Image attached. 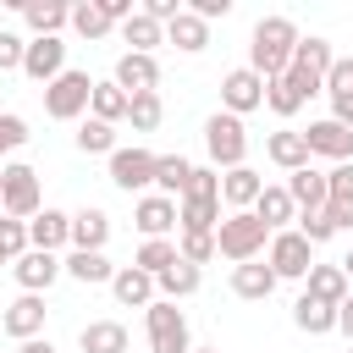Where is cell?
Segmentation results:
<instances>
[{"mask_svg": "<svg viewBox=\"0 0 353 353\" xmlns=\"http://www.w3.org/2000/svg\"><path fill=\"white\" fill-rule=\"evenodd\" d=\"M232 292L237 298H270L276 292V270L270 265H259V259H248V265H232Z\"/></svg>", "mask_w": 353, "mask_h": 353, "instance_id": "obj_28", "label": "cell"}, {"mask_svg": "<svg viewBox=\"0 0 353 353\" xmlns=\"http://www.w3.org/2000/svg\"><path fill=\"white\" fill-rule=\"evenodd\" d=\"M77 149H83V154H116V127H105V121L88 116V121L77 127Z\"/></svg>", "mask_w": 353, "mask_h": 353, "instance_id": "obj_41", "label": "cell"}, {"mask_svg": "<svg viewBox=\"0 0 353 353\" xmlns=\"http://www.w3.org/2000/svg\"><path fill=\"white\" fill-rule=\"evenodd\" d=\"M39 210H44L39 171H33V165H22V160L0 165V215H11V221H33Z\"/></svg>", "mask_w": 353, "mask_h": 353, "instance_id": "obj_4", "label": "cell"}, {"mask_svg": "<svg viewBox=\"0 0 353 353\" xmlns=\"http://www.w3.org/2000/svg\"><path fill=\"white\" fill-rule=\"evenodd\" d=\"M88 94H94V77L77 72V66H66L55 83H44V116L50 121H77L88 110Z\"/></svg>", "mask_w": 353, "mask_h": 353, "instance_id": "obj_5", "label": "cell"}, {"mask_svg": "<svg viewBox=\"0 0 353 353\" xmlns=\"http://www.w3.org/2000/svg\"><path fill=\"white\" fill-rule=\"evenodd\" d=\"M303 281H309L303 292H309V298H320V303H331V309L347 298V276H342V265H314Z\"/></svg>", "mask_w": 353, "mask_h": 353, "instance_id": "obj_35", "label": "cell"}, {"mask_svg": "<svg viewBox=\"0 0 353 353\" xmlns=\"http://www.w3.org/2000/svg\"><path fill=\"white\" fill-rule=\"evenodd\" d=\"M22 254H28V221L0 215V265H17Z\"/></svg>", "mask_w": 353, "mask_h": 353, "instance_id": "obj_42", "label": "cell"}, {"mask_svg": "<svg viewBox=\"0 0 353 353\" xmlns=\"http://www.w3.org/2000/svg\"><path fill=\"white\" fill-rule=\"evenodd\" d=\"M336 331H342V336H347V347H353V292L336 303Z\"/></svg>", "mask_w": 353, "mask_h": 353, "instance_id": "obj_48", "label": "cell"}, {"mask_svg": "<svg viewBox=\"0 0 353 353\" xmlns=\"http://www.w3.org/2000/svg\"><path fill=\"white\" fill-rule=\"evenodd\" d=\"M105 243H110V215H105L99 204H83V210L72 215V248L105 254Z\"/></svg>", "mask_w": 353, "mask_h": 353, "instance_id": "obj_19", "label": "cell"}, {"mask_svg": "<svg viewBox=\"0 0 353 353\" xmlns=\"http://www.w3.org/2000/svg\"><path fill=\"white\" fill-rule=\"evenodd\" d=\"M188 11H193L199 22H215V17H226V11H232V0H193Z\"/></svg>", "mask_w": 353, "mask_h": 353, "instance_id": "obj_47", "label": "cell"}, {"mask_svg": "<svg viewBox=\"0 0 353 353\" xmlns=\"http://www.w3.org/2000/svg\"><path fill=\"white\" fill-rule=\"evenodd\" d=\"M22 72H28L33 83H55V77L66 72V44H61V39H28Z\"/></svg>", "mask_w": 353, "mask_h": 353, "instance_id": "obj_15", "label": "cell"}, {"mask_svg": "<svg viewBox=\"0 0 353 353\" xmlns=\"http://www.w3.org/2000/svg\"><path fill=\"white\" fill-rule=\"evenodd\" d=\"M265 265L276 270V281H303V276L314 270V248L287 226V232H270V243H265Z\"/></svg>", "mask_w": 353, "mask_h": 353, "instance_id": "obj_8", "label": "cell"}, {"mask_svg": "<svg viewBox=\"0 0 353 353\" xmlns=\"http://www.w3.org/2000/svg\"><path fill=\"white\" fill-rule=\"evenodd\" d=\"M188 353H221V347H188Z\"/></svg>", "mask_w": 353, "mask_h": 353, "instance_id": "obj_51", "label": "cell"}, {"mask_svg": "<svg viewBox=\"0 0 353 353\" xmlns=\"http://www.w3.org/2000/svg\"><path fill=\"white\" fill-rule=\"evenodd\" d=\"M72 28H77L83 39H105V33H110V17H105L99 0H83V6H72Z\"/></svg>", "mask_w": 353, "mask_h": 353, "instance_id": "obj_40", "label": "cell"}, {"mask_svg": "<svg viewBox=\"0 0 353 353\" xmlns=\"http://www.w3.org/2000/svg\"><path fill=\"white\" fill-rule=\"evenodd\" d=\"M287 199H292V210H298V215L325 210V171H314V165L292 171V176H287Z\"/></svg>", "mask_w": 353, "mask_h": 353, "instance_id": "obj_22", "label": "cell"}, {"mask_svg": "<svg viewBox=\"0 0 353 353\" xmlns=\"http://www.w3.org/2000/svg\"><path fill=\"white\" fill-rule=\"evenodd\" d=\"M110 292H116V303H127V309H149L160 292H154V276H143L138 265H121L116 276H110Z\"/></svg>", "mask_w": 353, "mask_h": 353, "instance_id": "obj_24", "label": "cell"}, {"mask_svg": "<svg viewBox=\"0 0 353 353\" xmlns=\"http://www.w3.org/2000/svg\"><path fill=\"white\" fill-rule=\"evenodd\" d=\"M127 121H132V132H154V127L165 121L160 94H132V99H127Z\"/></svg>", "mask_w": 353, "mask_h": 353, "instance_id": "obj_39", "label": "cell"}, {"mask_svg": "<svg viewBox=\"0 0 353 353\" xmlns=\"http://www.w3.org/2000/svg\"><path fill=\"white\" fill-rule=\"evenodd\" d=\"M221 105H226V116H248V110H259L265 105V77L259 72H248V66H232L226 77H221Z\"/></svg>", "mask_w": 353, "mask_h": 353, "instance_id": "obj_9", "label": "cell"}, {"mask_svg": "<svg viewBox=\"0 0 353 353\" xmlns=\"http://www.w3.org/2000/svg\"><path fill=\"white\" fill-rule=\"evenodd\" d=\"M176 259L210 265V259H215V232H182V237H176Z\"/></svg>", "mask_w": 353, "mask_h": 353, "instance_id": "obj_44", "label": "cell"}, {"mask_svg": "<svg viewBox=\"0 0 353 353\" xmlns=\"http://www.w3.org/2000/svg\"><path fill=\"white\" fill-rule=\"evenodd\" d=\"M336 265H342V276H347V281H353V254H347V259H336Z\"/></svg>", "mask_w": 353, "mask_h": 353, "instance_id": "obj_50", "label": "cell"}, {"mask_svg": "<svg viewBox=\"0 0 353 353\" xmlns=\"http://www.w3.org/2000/svg\"><path fill=\"white\" fill-rule=\"evenodd\" d=\"M61 270H66L72 281H83V287H110V276H116V265H110L105 254H83V248H72V254L61 259Z\"/></svg>", "mask_w": 353, "mask_h": 353, "instance_id": "obj_26", "label": "cell"}, {"mask_svg": "<svg viewBox=\"0 0 353 353\" xmlns=\"http://www.w3.org/2000/svg\"><path fill=\"white\" fill-rule=\"evenodd\" d=\"M259 188H265V176H259L254 165H232V171L221 176V199H226L232 210H254Z\"/></svg>", "mask_w": 353, "mask_h": 353, "instance_id": "obj_25", "label": "cell"}, {"mask_svg": "<svg viewBox=\"0 0 353 353\" xmlns=\"http://www.w3.org/2000/svg\"><path fill=\"white\" fill-rule=\"evenodd\" d=\"M176 226H182V232H215V226H221V199H210V193H182V199H176Z\"/></svg>", "mask_w": 353, "mask_h": 353, "instance_id": "obj_23", "label": "cell"}, {"mask_svg": "<svg viewBox=\"0 0 353 353\" xmlns=\"http://www.w3.org/2000/svg\"><path fill=\"white\" fill-rule=\"evenodd\" d=\"M292 50H298L292 17H259L254 22V39H248V72H259L270 83V77H281L292 66Z\"/></svg>", "mask_w": 353, "mask_h": 353, "instance_id": "obj_1", "label": "cell"}, {"mask_svg": "<svg viewBox=\"0 0 353 353\" xmlns=\"http://www.w3.org/2000/svg\"><path fill=\"white\" fill-rule=\"evenodd\" d=\"M254 215L270 226V232H287V221H298V210H292V199H287V188H259V199H254Z\"/></svg>", "mask_w": 353, "mask_h": 353, "instance_id": "obj_31", "label": "cell"}, {"mask_svg": "<svg viewBox=\"0 0 353 353\" xmlns=\"http://www.w3.org/2000/svg\"><path fill=\"white\" fill-rule=\"evenodd\" d=\"M77 342H83V353H127V325L121 320H88L77 331Z\"/></svg>", "mask_w": 353, "mask_h": 353, "instance_id": "obj_29", "label": "cell"}, {"mask_svg": "<svg viewBox=\"0 0 353 353\" xmlns=\"http://www.w3.org/2000/svg\"><path fill=\"white\" fill-rule=\"evenodd\" d=\"M165 44H176L182 55H199L210 44V22H199L193 11H182L176 22H165Z\"/></svg>", "mask_w": 353, "mask_h": 353, "instance_id": "obj_33", "label": "cell"}, {"mask_svg": "<svg viewBox=\"0 0 353 353\" xmlns=\"http://www.w3.org/2000/svg\"><path fill=\"white\" fill-rule=\"evenodd\" d=\"M143 331H149V353H188L193 347L188 342V314L176 303H165V298H154L143 309Z\"/></svg>", "mask_w": 353, "mask_h": 353, "instance_id": "obj_6", "label": "cell"}, {"mask_svg": "<svg viewBox=\"0 0 353 353\" xmlns=\"http://www.w3.org/2000/svg\"><path fill=\"white\" fill-rule=\"evenodd\" d=\"M11 276H17V287H22V292H50V281L61 276V259H55V254H44V248H28V254L11 265Z\"/></svg>", "mask_w": 353, "mask_h": 353, "instance_id": "obj_20", "label": "cell"}, {"mask_svg": "<svg viewBox=\"0 0 353 353\" xmlns=\"http://www.w3.org/2000/svg\"><path fill=\"white\" fill-rule=\"evenodd\" d=\"M188 176H193V160H188V154H154V188H160L165 199H182Z\"/></svg>", "mask_w": 353, "mask_h": 353, "instance_id": "obj_34", "label": "cell"}, {"mask_svg": "<svg viewBox=\"0 0 353 353\" xmlns=\"http://www.w3.org/2000/svg\"><path fill=\"white\" fill-rule=\"evenodd\" d=\"M22 50H28V39L0 28V72H22Z\"/></svg>", "mask_w": 353, "mask_h": 353, "instance_id": "obj_45", "label": "cell"}, {"mask_svg": "<svg viewBox=\"0 0 353 353\" xmlns=\"http://www.w3.org/2000/svg\"><path fill=\"white\" fill-rule=\"evenodd\" d=\"M303 143H309V160L314 154H325V160H336V165H347L353 160V127H342V121H309V132H303Z\"/></svg>", "mask_w": 353, "mask_h": 353, "instance_id": "obj_13", "label": "cell"}, {"mask_svg": "<svg viewBox=\"0 0 353 353\" xmlns=\"http://www.w3.org/2000/svg\"><path fill=\"white\" fill-rule=\"evenodd\" d=\"M347 353H353V347H347Z\"/></svg>", "mask_w": 353, "mask_h": 353, "instance_id": "obj_52", "label": "cell"}, {"mask_svg": "<svg viewBox=\"0 0 353 353\" xmlns=\"http://www.w3.org/2000/svg\"><path fill=\"white\" fill-rule=\"evenodd\" d=\"M265 243H270V226H265L254 210H232V215H221V226H215V254H226L232 265L259 259Z\"/></svg>", "mask_w": 353, "mask_h": 353, "instance_id": "obj_2", "label": "cell"}, {"mask_svg": "<svg viewBox=\"0 0 353 353\" xmlns=\"http://www.w3.org/2000/svg\"><path fill=\"white\" fill-rule=\"evenodd\" d=\"M320 215L331 221V232H353V160L325 171V210Z\"/></svg>", "mask_w": 353, "mask_h": 353, "instance_id": "obj_11", "label": "cell"}, {"mask_svg": "<svg viewBox=\"0 0 353 353\" xmlns=\"http://www.w3.org/2000/svg\"><path fill=\"white\" fill-rule=\"evenodd\" d=\"M204 149H210V165L221 171H232V165H243V154H248V132H243V121L237 116H226V110H215L210 121H204Z\"/></svg>", "mask_w": 353, "mask_h": 353, "instance_id": "obj_7", "label": "cell"}, {"mask_svg": "<svg viewBox=\"0 0 353 353\" xmlns=\"http://www.w3.org/2000/svg\"><path fill=\"white\" fill-rule=\"evenodd\" d=\"M265 105H270V110H276V116H281V121H287V116H298V110H303V99H298V88H292V83H287V77H270V83H265Z\"/></svg>", "mask_w": 353, "mask_h": 353, "instance_id": "obj_43", "label": "cell"}, {"mask_svg": "<svg viewBox=\"0 0 353 353\" xmlns=\"http://www.w3.org/2000/svg\"><path fill=\"white\" fill-rule=\"evenodd\" d=\"M110 182H116L121 193L149 188V182H154V154H149V149H138V143H132V149H121V143H116V154H110Z\"/></svg>", "mask_w": 353, "mask_h": 353, "instance_id": "obj_12", "label": "cell"}, {"mask_svg": "<svg viewBox=\"0 0 353 353\" xmlns=\"http://www.w3.org/2000/svg\"><path fill=\"white\" fill-rule=\"evenodd\" d=\"M132 226H138L143 237H165V232L176 226V199H165V193H143V199L132 204Z\"/></svg>", "mask_w": 353, "mask_h": 353, "instance_id": "obj_18", "label": "cell"}, {"mask_svg": "<svg viewBox=\"0 0 353 353\" xmlns=\"http://www.w3.org/2000/svg\"><path fill=\"white\" fill-rule=\"evenodd\" d=\"M132 265H138L143 276H160V270L176 265V243H171V237H143V248L132 254Z\"/></svg>", "mask_w": 353, "mask_h": 353, "instance_id": "obj_38", "label": "cell"}, {"mask_svg": "<svg viewBox=\"0 0 353 353\" xmlns=\"http://www.w3.org/2000/svg\"><path fill=\"white\" fill-rule=\"evenodd\" d=\"M331 61H336V50L325 44V39H298V50H292V66L281 72L292 88H298V99L309 105L314 94H325V72H331Z\"/></svg>", "mask_w": 353, "mask_h": 353, "instance_id": "obj_3", "label": "cell"}, {"mask_svg": "<svg viewBox=\"0 0 353 353\" xmlns=\"http://www.w3.org/2000/svg\"><path fill=\"white\" fill-rule=\"evenodd\" d=\"M88 110H94V121L116 127V121H127V94H121L116 83H94V94H88Z\"/></svg>", "mask_w": 353, "mask_h": 353, "instance_id": "obj_37", "label": "cell"}, {"mask_svg": "<svg viewBox=\"0 0 353 353\" xmlns=\"http://www.w3.org/2000/svg\"><path fill=\"white\" fill-rule=\"evenodd\" d=\"M17 353H55V347H50V342H44V336H33V342H22V347H17Z\"/></svg>", "mask_w": 353, "mask_h": 353, "instance_id": "obj_49", "label": "cell"}, {"mask_svg": "<svg viewBox=\"0 0 353 353\" xmlns=\"http://www.w3.org/2000/svg\"><path fill=\"white\" fill-rule=\"evenodd\" d=\"M66 243H72V215L44 204V210L28 221V248H44V254H55V248H66Z\"/></svg>", "mask_w": 353, "mask_h": 353, "instance_id": "obj_16", "label": "cell"}, {"mask_svg": "<svg viewBox=\"0 0 353 353\" xmlns=\"http://www.w3.org/2000/svg\"><path fill=\"white\" fill-rule=\"evenodd\" d=\"M121 39L132 44V55H154V44H165V28H160L154 17H143V11H132V17L121 22Z\"/></svg>", "mask_w": 353, "mask_h": 353, "instance_id": "obj_36", "label": "cell"}, {"mask_svg": "<svg viewBox=\"0 0 353 353\" xmlns=\"http://www.w3.org/2000/svg\"><path fill=\"white\" fill-rule=\"evenodd\" d=\"M265 154H270V160H276V165H281L287 176L309 165V143H303V132H292V127H287V132H270V143H265Z\"/></svg>", "mask_w": 353, "mask_h": 353, "instance_id": "obj_30", "label": "cell"}, {"mask_svg": "<svg viewBox=\"0 0 353 353\" xmlns=\"http://www.w3.org/2000/svg\"><path fill=\"white\" fill-rule=\"evenodd\" d=\"M325 99H331V121L353 127V55H336L325 72Z\"/></svg>", "mask_w": 353, "mask_h": 353, "instance_id": "obj_17", "label": "cell"}, {"mask_svg": "<svg viewBox=\"0 0 353 353\" xmlns=\"http://www.w3.org/2000/svg\"><path fill=\"white\" fill-rule=\"evenodd\" d=\"M110 83H116L127 99H132V94H160V61H154V55H132V50H121Z\"/></svg>", "mask_w": 353, "mask_h": 353, "instance_id": "obj_10", "label": "cell"}, {"mask_svg": "<svg viewBox=\"0 0 353 353\" xmlns=\"http://www.w3.org/2000/svg\"><path fill=\"white\" fill-rule=\"evenodd\" d=\"M292 325H298V331H303V336H325V331H336V309H331V303H320V298H309V292H303V298H298V303H292Z\"/></svg>", "mask_w": 353, "mask_h": 353, "instance_id": "obj_32", "label": "cell"}, {"mask_svg": "<svg viewBox=\"0 0 353 353\" xmlns=\"http://www.w3.org/2000/svg\"><path fill=\"white\" fill-rule=\"evenodd\" d=\"M22 143H28V121L6 110V116H0V154H11V149H22Z\"/></svg>", "mask_w": 353, "mask_h": 353, "instance_id": "obj_46", "label": "cell"}, {"mask_svg": "<svg viewBox=\"0 0 353 353\" xmlns=\"http://www.w3.org/2000/svg\"><path fill=\"white\" fill-rule=\"evenodd\" d=\"M44 292H22L17 303H6V314H0V325H6V336H17V342H33L39 331H44Z\"/></svg>", "mask_w": 353, "mask_h": 353, "instance_id": "obj_14", "label": "cell"}, {"mask_svg": "<svg viewBox=\"0 0 353 353\" xmlns=\"http://www.w3.org/2000/svg\"><path fill=\"white\" fill-rule=\"evenodd\" d=\"M199 287H204V270H199V265H188V259H176L171 270H160V276H154V292H160L165 303H176V298H193Z\"/></svg>", "mask_w": 353, "mask_h": 353, "instance_id": "obj_27", "label": "cell"}, {"mask_svg": "<svg viewBox=\"0 0 353 353\" xmlns=\"http://www.w3.org/2000/svg\"><path fill=\"white\" fill-rule=\"evenodd\" d=\"M22 6V22L33 28V39H61V28L72 22V6L61 0H17Z\"/></svg>", "mask_w": 353, "mask_h": 353, "instance_id": "obj_21", "label": "cell"}]
</instances>
